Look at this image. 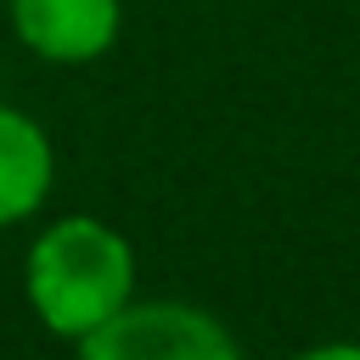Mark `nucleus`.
Returning <instances> with one entry per match:
<instances>
[{
	"mask_svg": "<svg viewBox=\"0 0 360 360\" xmlns=\"http://www.w3.org/2000/svg\"><path fill=\"white\" fill-rule=\"evenodd\" d=\"M22 51L56 68H84L107 56L124 34V0H6Z\"/></svg>",
	"mask_w": 360,
	"mask_h": 360,
	"instance_id": "7ed1b4c3",
	"label": "nucleus"
},
{
	"mask_svg": "<svg viewBox=\"0 0 360 360\" xmlns=\"http://www.w3.org/2000/svg\"><path fill=\"white\" fill-rule=\"evenodd\" d=\"M292 360H360V343L338 338V343H315V349H298Z\"/></svg>",
	"mask_w": 360,
	"mask_h": 360,
	"instance_id": "39448f33",
	"label": "nucleus"
},
{
	"mask_svg": "<svg viewBox=\"0 0 360 360\" xmlns=\"http://www.w3.org/2000/svg\"><path fill=\"white\" fill-rule=\"evenodd\" d=\"M56 186V146L45 124L0 101V225H22L45 208Z\"/></svg>",
	"mask_w": 360,
	"mask_h": 360,
	"instance_id": "20e7f679",
	"label": "nucleus"
},
{
	"mask_svg": "<svg viewBox=\"0 0 360 360\" xmlns=\"http://www.w3.org/2000/svg\"><path fill=\"white\" fill-rule=\"evenodd\" d=\"M73 349L79 360H242L225 321L180 298H129Z\"/></svg>",
	"mask_w": 360,
	"mask_h": 360,
	"instance_id": "f03ea898",
	"label": "nucleus"
},
{
	"mask_svg": "<svg viewBox=\"0 0 360 360\" xmlns=\"http://www.w3.org/2000/svg\"><path fill=\"white\" fill-rule=\"evenodd\" d=\"M22 298L51 338H90L135 298V248L96 214L51 219L22 259Z\"/></svg>",
	"mask_w": 360,
	"mask_h": 360,
	"instance_id": "f257e3e1",
	"label": "nucleus"
}]
</instances>
